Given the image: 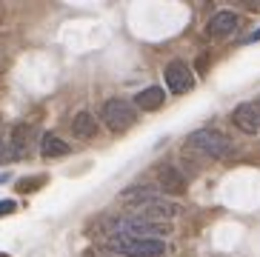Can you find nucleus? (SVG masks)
Wrapping results in <instances>:
<instances>
[{
    "label": "nucleus",
    "instance_id": "nucleus-1",
    "mask_svg": "<svg viewBox=\"0 0 260 257\" xmlns=\"http://www.w3.org/2000/svg\"><path fill=\"white\" fill-rule=\"evenodd\" d=\"M106 246L109 251L123 257H163L169 251L166 240H146V237H132V235H123V232H115Z\"/></svg>",
    "mask_w": 260,
    "mask_h": 257
},
{
    "label": "nucleus",
    "instance_id": "nucleus-2",
    "mask_svg": "<svg viewBox=\"0 0 260 257\" xmlns=\"http://www.w3.org/2000/svg\"><path fill=\"white\" fill-rule=\"evenodd\" d=\"M186 143H189V149L200 151L203 157H212V160H226L235 154L232 140L220 132H214V128H194Z\"/></svg>",
    "mask_w": 260,
    "mask_h": 257
},
{
    "label": "nucleus",
    "instance_id": "nucleus-3",
    "mask_svg": "<svg viewBox=\"0 0 260 257\" xmlns=\"http://www.w3.org/2000/svg\"><path fill=\"white\" fill-rule=\"evenodd\" d=\"M100 117H103V123H106L112 132H126V128H132L138 123L135 106L123 98H109L106 103H103V109H100Z\"/></svg>",
    "mask_w": 260,
    "mask_h": 257
},
{
    "label": "nucleus",
    "instance_id": "nucleus-4",
    "mask_svg": "<svg viewBox=\"0 0 260 257\" xmlns=\"http://www.w3.org/2000/svg\"><path fill=\"white\" fill-rule=\"evenodd\" d=\"M117 232L132 237H146V240H163V237L172 235V223H152V220H140L135 214H126L117 223Z\"/></svg>",
    "mask_w": 260,
    "mask_h": 257
},
{
    "label": "nucleus",
    "instance_id": "nucleus-5",
    "mask_svg": "<svg viewBox=\"0 0 260 257\" xmlns=\"http://www.w3.org/2000/svg\"><path fill=\"white\" fill-rule=\"evenodd\" d=\"M163 80H166L169 94H186L191 89V69L186 60H169L163 69Z\"/></svg>",
    "mask_w": 260,
    "mask_h": 257
},
{
    "label": "nucleus",
    "instance_id": "nucleus-6",
    "mask_svg": "<svg viewBox=\"0 0 260 257\" xmlns=\"http://www.w3.org/2000/svg\"><path fill=\"white\" fill-rule=\"evenodd\" d=\"M232 123L246 135H257L260 132V103H237L232 112Z\"/></svg>",
    "mask_w": 260,
    "mask_h": 257
},
{
    "label": "nucleus",
    "instance_id": "nucleus-7",
    "mask_svg": "<svg viewBox=\"0 0 260 257\" xmlns=\"http://www.w3.org/2000/svg\"><path fill=\"white\" fill-rule=\"evenodd\" d=\"M154 174H157V189L160 191H169V195H183L186 191V177L175 163H160L154 169Z\"/></svg>",
    "mask_w": 260,
    "mask_h": 257
},
{
    "label": "nucleus",
    "instance_id": "nucleus-8",
    "mask_svg": "<svg viewBox=\"0 0 260 257\" xmlns=\"http://www.w3.org/2000/svg\"><path fill=\"white\" fill-rule=\"evenodd\" d=\"M120 200H123V203H129V206H135V209H140V206L157 203V200H163V197H160V189H157V186L135 183V186H129V189L120 191Z\"/></svg>",
    "mask_w": 260,
    "mask_h": 257
},
{
    "label": "nucleus",
    "instance_id": "nucleus-9",
    "mask_svg": "<svg viewBox=\"0 0 260 257\" xmlns=\"http://www.w3.org/2000/svg\"><path fill=\"white\" fill-rule=\"evenodd\" d=\"M135 217L140 220H152V223H169L172 217L180 214V206L177 203H169V200H157V203H149V206H140L138 212H132Z\"/></svg>",
    "mask_w": 260,
    "mask_h": 257
},
{
    "label": "nucleus",
    "instance_id": "nucleus-10",
    "mask_svg": "<svg viewBox=\"0 0 260 257\" xmlns=\"http://www.w3.org/2000/svg\"><path fill=\"white\" fill-rule=\"evenodd\" d=\"M237 26H240L237 12L223 9V12H214V15H212V20H209V26H206V35H209V38H226V35H232Z\"/></svg>",
    "mask_w": 260,
    "mask_h": 257
},
{
    "label": "nucleus",
    "instance_id": "nucleus-11",
    "mask_svg": "<svg viewBox=\"0 0 260 257\" xmlns=\"http://www.w3.org/2000/svg\"><path fill=\"white\" fill-rule=\"evenodd\" d=\"M72 135H75L77 140H92V137L98 135V117H94L92 112H77L75 117H72Z\"/></svg>",
    "mask_w": 260,
    "mask_h": 257
},
{
    "label": "nucleus",
    "instance_id": "nucleus-12",
    "mask_svg": "<svg viewBox=\"0 0 260 257\" xmlns=\"http://www.w3.org/2000/svg\"><path fill=\"white\" fill-rule=\"evenodd\" d=\"M163 100H166V91L160 86H149V89H140L135 94V106L143 109V112H154V109L163 106Z\"/></svg>",
    "mask_w": 260,
    "mask_h": 257
},
{
    "label": "nucleus",
    "instance_id": "nucleus-13",
    "mask_svg": "<svg viewBox=\"0 0 260 257\" xmlns=\"http://www.w3.org/2000/svg\"><path fill=\"white\" fill-rule=\"evenodd\" d=\"M69 151H72V146L66 140H60L57 135H52V132H46L43 140H40V154L43 157H66Z\"/></svg>",
    "mask_w": 260,
    "mask_h": 257
},
{
    "label": "nucleus",
    "instance_id": "nucleus-14",
    "mask_svg": "<svg viewBox=\"0 0 260 257\" xmlns=\"http://www.w3.org/2000/svg\"><path fill=\"white\" fill-rule=\"evenodd\" d=\"M29 137H31V128L26 123H17L12 128V140H9V149L15 151V157H23L26 149H29Z\"/></svg>",
    "mask_w": 260,
    "mask_h": 257
},
{
    "label": "nucleus",
    "instance_id": "nucleus-15",
    "mask_svg": "<svg viewBox=\"0 0 260 257\" xmlns=\"http://www.w3.org/2000/svg\"><path fill=\"white\" fill-rule=\"evenodd\" d=\"M17 212V203L15 200H0V217H6V214Z\"/></svg>",
    "mask_w": 260,
    "mask_h": 257
},
{
    "label": "nucleus",
    "instance_id": "nucleus-16",
    "mask_svg": "<svg viewBox=\"0 0 260 257\" xmlns=\"http://www.w3.org/2000/svg\"><path fill=\"white\" fill-rule=\"evenodd\" d=\"M35 183H40V177H35V180H31V177H26V180H20V186H17V189H20V191H31V189H38Z\"/></svg>",
    "mask_w": 260,
    "mask_h": 257
},
{
    "label": "nucleus",
    "instance_id": "nucleus-17",
    "mask_svg": "<svg viewBox=\"0 0 260 257\" xmlns=\"http://www.w3.org/2000/svg\"><path fill=\"white\" fill-rule=\"evenodd\" d=\"M254 40H260V29H257V31H252V35L246 38V43H254Z\"/></svg>",
    "mask_w": 260,
    "mask_h": 257
},
{
    "label": "nucleus",
    "instance_id": "nucleus-18",
    "mask_svg": "<svg viewBox=\"0 0 260 257\" xmlns=\"http://www.w3.org/2000/svg\"><path fill=\"white\" fill-rule=\"evenodd\" d=\"M9 180V174H0V183H6Z\"/></svg>",
    "mask_w": 260,
    "mask_h": 257
},
{
    "label": "nucleus",
    "instance_id": "nucleus-19",
    "mask_svg": "<svg viewBox=\"0 0 260 257\" xmlns=\"http://www.w3.org/2000/svg\"><path fill=\"white\" fill-rule=\"evenodd\" d=\"M0 146H3V140H0Z\"/></svg>",
    "mask_w": 260,
    "mask_h": 257
}]
</instances>
